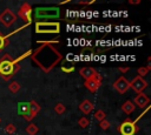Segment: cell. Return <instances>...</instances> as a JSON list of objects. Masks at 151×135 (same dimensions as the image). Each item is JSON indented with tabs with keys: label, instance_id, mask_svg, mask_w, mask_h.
Wrapping results in <instances>:
<instances>
[{
	"label": "cell",
	"instance_id": "8",
	"mask_svg": "<svg viewBox=\"0 0 151 135\" xmlns=\"http://www.w3.org/2000/svg\"><path fill=\"white\" fill-rule=\"evenodd\" d=\"M113 88L119 93V94H125L129 88H130V81L125 76H119L114 82H113Z\"/></svg>",
	"mask_w": 151,
	"mask_h": 135
},
{
	"label": "cell",
	"instance_id": "14",
	"mask_svg": "<svg viewBox=\"0 0 151 135\" xmlns=\"http://www.w3.org/2000/svg\"><path fill=\"white\" fill-rule=\"evenodd\" d=\"M79 109H80L81 113H84L85 115H87V114H90V113L92 112V109H93V103H92L90 100H84V101L79 104Z\"/></svg>",
	"mask_w": 151,
	"mask_h": 135
},
{
	"label": "cell",
	"instance_id": "6",
	"mask_svg": "<svg viewBox=\"0 0 151 135\" xmlns=\"http://www.w3.org/2000/svg\"><path fill=\"white\" fill-rule=\"evenodd\" d=\"M32 12H33V9H32L31 5L28 2H24L18 11V16H20L25 21L26 25H29L32 22Z\"/></svg>",
	"mask_w": 151,
	"mask_h": 135
},
{
	"label": "cell",
	"instance_id": "30",
	"mask_svg": "<svg viewBox=\"0 0 151 135\" xmlns=\"http://www.w3.org/2000/svg\"><path fill=\"white\" fill-rule=\"evenodd\" d=\"M67 2H70V0H65V1H61V2H59V5H65V4H67Z\"/></svg>",
	"mask_w": 151,
	"mask_h": 135
},
{
	"label": "cell",
	"instance_id": "26",
	"mask_svg": "<svg viewBox=\"0 0 151 135\" xmlns=\"http://www.w3.org/2000/svg\"><path fill=\"white\" fill-rule=\"evenodd\" d=\"M61 70L65 72V73H72L74 70V66H70V67H65V66H61Z\"/></svg>",
	"mask_w": 151,
	"mask_h": 135
},
{
	"label": "cell",
	"instance_id": "5",
	"mask_svg": "<svg viewBox=\"0 0 151 135\" xmlns=\"http://www.w3.org/2000/svg\"><path fill=\"white\" fill-rule=\"evenodd\" d=\"M138 130H139V128H138L137 123L129 117L125 119L122 122V124L118 127V131L120 135H136Z\"/></svg>",
	"mask_w": 151,
	"mask_h": 135
},
{
	"label": "cell",
	"instance_id": "27",
	"mask_svg": "<svg viewBox=\"0 0 151 135\" xmlns=\"http://www.w3.org/2000/svg\"><path fill=\"white\" fill-rule=\"evenodd\" d=\"M118 70L120 72V73H126V72H129L130 70V67L129 66H125V67H118Z\"/></svg>",
	"mask_w": 151,
	"mask_h": 135
},
{
	"label": "cell",
	"instance_id": "29",
	"mask_svg": "<svg viewBox=\"0 0 151 135\" xmlns=\"http://www.w3.org/2000/svg\"><path fill=\"white\" fill-rule=\"evenodd\" d=\"M93 2H94V0H91V1H79L80 5H91Z\"/></svg>",
	"mask_w": 151,
	"mask_h": 135
},
{
	"label": "cell",
	"instance_id": "12",
	"mask_svg": "<svg viewBox=\"0 0 151 135\" xmlns=\"http://www.w3.org/2000/svg\"><path fill=\"white\" fill-rule=\"evenodd\" d=\"M79 74H80L81 77L86 81V80H90V79L96 77L99 73H98L94 68H92V67H83V68L79 69Z\"/></svg>",
	"mask_w": 151,
	"mask_h": 135
},
{
	"label": "cell",
	"instance_id": "18",
	"mask_svg": "<svg viewBox=\"0 0 151 135\" xmlns=\"http://www.w3.org/2000/svg\"><path fill=\"white\" fill-rule=\"evenodd\" d=\"M9 45V40L6 38V35H4L1 32H0V53L5 49L6 46Z\"/></svg>",
	"mask_w": 151,
	"mask_h": 135
},
{
	"label": "cell",
	"instance_id": "19",
	"mask_svg": "<svg viewBox=\"0 0 151 135\" xmlns=\"http://www.w3.org/2000/svg\"><path fill=\"white\" fill-rule=\"evenodd\" d=\"M150 69H151V66H147V67H144V66H142V67H139V68L137 69V73H138V76H140V77H143V76H145V75H147V73L150 72Z\"/></svg>",
	"mask_w": 151,
	"mask_h": 135
},
{
	"label": "cell",
	"instance_id": "15",
	"mask_svg": "<svg viewBox=\"0 0 151 135\" xmlns=\"http://www.w3.org/2000/svg\"><path fill=\"white\" fill-rule=\"evenodd\" d=\"M134 109H136V106H134L133 102L130 101V100H126V101L123 103V106H122V110H123L125 114H127V115L131 114V113H133Z\"/></svg>",
	"mask_w": 151,
	"mask_h": 135
},
{
	"label": "cell",
	"instance_id": "3",
	"mask_svg": "<svg viewBox=\"0 0 151 135\" xmlns=\"http://www.w3.org/2000/svg\"><path fill=\"white\" fill-rule=\"evenodd\" d=\"M60 8L58 6H47V7H37L34 9V19L37 21H45L50 19H59Z\"/></svg>",
	"mask_w": 151,
	"mask_h": 135
},
{
	"label": "cell",
	"instance_id": "17",
	"mask_svg": "<svg viewBox=\"0 0 151 135\" xmlns=\"http://www.w3.org/2000/svg\"><path fill=\"white\" fill-rule=\"evenodd\" d=\"M26 133L28 134V135H35V134H38V131H39V128L34 124V123H29L27 127H26Z\"/></svg>",
	"mask_w": 151,
	"mask_h": 135
},
{
	"label": "cell",
	"instance_id": "23",
	"mask_svg": "<svg viewBox=\"0 0 151 135\" xmlns=\"http://www.w3.org/2000/svg\"><path fill=\"white\" fill-rule=\"evenodd\" d=\"M78 124H79L81 128H86V127H88V124H90V120H88L87 117L83 116V117H80V119L78 120Z\"/></svg>",
	"mask_w": 151,
	"mask_h": 135
},
{
	"label": "cell",
	"instance_id": "25",
	"mask_svg": "<svg viewBox=\"0 0 151 135\" xmlns=\"http://www.w3.org/2000/svg\"><path fill=\"white\" fill-rule=\"evenodd\" d=\"M99 127H100L103 130H107V129L110 128V122L105 119V120H103V121L99 122Z\"/></svg>",
	"mask_w": 151,
	"mask_h": 135
},
{
	"label": "cell",
	"instance_id": "22",
	"mask_svg": "<svg viewBox=\"0 0 151 135\" xmlns=\"http://www.w3.org/2000/svg\"><path fill=\"white\" fill-rule=\"evenodd\" d=\"M65 110H66V107L64 106V103H57L55 106H54V112L57 113V114H63V113H65Z\"/></svg>",
	"mask_w": 151,
	"mask_h": 135
},
{
	"label": "cell",
	"instance_id": "4",
	"mask_svg": "<svg viewBox=\"0 0 151 135\" xmlns=\"http://www.w3.org/2000/svg\"><path fill=\"white\" fill-rule=\"evenodd\" d=\"M60 23L57 21H37L35 33L38 34H59Z\"/></svg>",
	"mask_w": 151,
	"mask_h": 135
},
{
	"label": "cell",
	"instance_id": "1",
	"mask_svg": "<svg viewBox=\"0 0 151 135\" xmlns=\"http://www.w3.org/2000/svg\"><path fill=\"white\" fill-rule=\"evenodd\" d=\"M38 43H40V46L35 48L29 56L41 70L50 73L63 60V54L54 47V43H59V41H38Z\"/></svg>",
	"mask_w": 151,
	"mask_h": 135
},
{
	"label": "cell",
	"instance_id": "2",
	"mask_svg": "<svg viewBox=\"0 0 151 135\" xmlns=\"http://www.w3.org/2000/svg\"><path fill=\"white\" fill-rule=\"evenodd\" d=\"M20 69L19 63L13 62V58L9 54H4L0 59V75L5 81H8Z\"/></svg>",
	"mask_w": 151,
	"mask_h": 135
},
{
	"label": "cell",
	"instance_id": "7",
	"mask_svg": "<svg viewBox=\"0 0 151 135\" xmlns=\"http://www.w3.org/2000/svg\"><path fill=\"white\" fill-rule=\"evenodd\" d=\"M15 21H17V15H15L9 8H6V9L0 14V22H1L5 27H11Z\"/></svg>",
	"mask_w": 151,
	"mask_h": 135
},
{
	"label": "cell",
	"instance_id": "13",
	"mask_svg": "<svg viewBox=\"0 0 151 135\" xmlns=\"http://www.w3.org/2000/svg\"><path fill=\"white\" fill-rule=\"evenodd\" d=\"M150 103V99L147 95H145L144 93H139L134 99H133V104L138 106L139 108H146Z\"/></svg>",
	"mask_w": 151,
	"mask_h": 135
},
{
	"label": "cell",
	"instance_id": "21",
	"mask_svg": "<svg viewBox=\"0 0 151 135\" xmlns=\"http://www.w3.org/2000/svg\"><path fill=\"white\" fill-rule=\"evenodd\" d=\"M8 89H9V92H12V93H17V92H19V89H20V85H19V82H17V81H12V82L8 85Z\"/></svg>",
	"mask_w": 151,
	"mask_h": 135
},
{
	"label": "cell",
	"instance_id": "20",
	"mask_svg": "<svg viewBox=\"0 0 151 135\" xmlns=\"http://www.w3.org/2000/svg\"><path fill=\"white\" fill-rule=\"evenodd\" d=\"M94 119L100 122V121H103V120L106 119V113H105L104 110H101V109H98V110L94 113Z\"/></svg>",
	"mask_w": 151,
	"mask_h": 135
},
{
	"label": "cell",
	"instance_id": "24",
	"mask_svg": "<svg viewBox=\"0 0 151 135\" xmlns=\"http://www.w3.org/2000/svg\"><path fill=\"white\" fill-rule=\"evenodd\" d=\"M5 131H6L7 134L12 135V134H14V133L17 131V128H15V126H14L13 123H8V124H6V127H5Z\"/></svg>",
	"mask_w": 151,
	"mask_h": 135
},
{
	"label": "cell",
	"instance_id": "28",
	"mask_svg": "<svg viewBox=\"0 0 151 135\" xmlns=\"http://www.w3.org/2000/svg\"><path fill=\"white\" fill-rule=\"evenodd\" d=\"M129 4L130 5H138V4H140V0H129Z\"/></svg>",
	"mask_w": 151,
	"mask_h": 135
},
{
	"label": "cell",
	"instance_id": "16",
	"mask_svg": "<svg viewBox=\"0 0 151 135\" xmlns=\"http://www.w3.org/2000/svg\"><path fill=\"white\" fill-rule=\"evenodd\" d=\"M40 104L37 102V101H34V100H31L29 101V110H31V114H32V116L34 117L39 112H40Z\"/></svg>",
	"mask_w": 151,
	"mask_h": 135
},
{
	"label": "cell",
	"instance_id": "31",
	"mask_svg": "<svg viewBox=\"0 0 151 135\" xmlns=\"http://www.w3.org/2000/svg\"><path fill=\"white\" fill-rule=\"evenodd\" d=\"M0 123H1V119H0Z\"/></svg>",
	"mask_w": 151,
	"mask_h": 135
},
{
	"label": "cell",
	"instance_id": "9",
	"mask_svg": "<svg viewBox=\"0 0 151 135\" xmlns=\"http://www.w3.org/2000/svg\"><path fill=\"white\" fill-rule=\"evenodd\" d=\"M130 87L137 93V94H139V93H143V90L147 87V82L144 80V77H140V76H136L131 82H130Z\"/></svg>",
	"mask_w": 151,
	"mask_h": 135
},
{
	"label": "cell",
	"instance_id": "10",
	"mask_svg": "<svg viewBox=\"0 0 151 135\" xmlns=\"http://www.w3.org/2000/svg\"><path fill=\"white\" fill-rule=\"evenodd\" d=\"M18 114L21 115L25 120L32 121L33 116H32L31 110H29V102H26V101L19 102V103H18Z\"/></svg>",
	"mask_w": 151,
	"mask_h": 135
},
{
	"label": "cell",
	"instance_id": "11",
	"mask_svg": "<svg viewBox=\"0 0 151 135\" xmlns=\"http://www.w3.org/2000/svg\"><path fill=\"white\" fill-rule=\"evenodd\" d=\"M84 85H85V87H86L91 93H96V92L100 88V86H101V75L98 74L96 77L90 79V80H86V81L84 82Z\"/></svg>",
	"mask_w": 151,
	"mask_h": 135
}]
</instances>
